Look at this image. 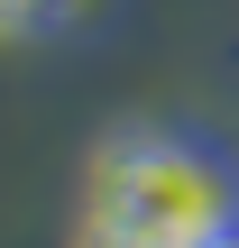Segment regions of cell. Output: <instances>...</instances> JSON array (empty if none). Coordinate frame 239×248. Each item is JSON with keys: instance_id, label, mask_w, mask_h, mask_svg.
Here are the masks:
<instances>
[{"instance_id": "obj_1", "label": "cell", "mask_w": 239, "mask_h": 248, "mask_svg": "<svg viewBox=\"0 0 239 248\" xmlns=\"http://www.w3.org/2000/svg\"><path fill=\"white\" fill-rule=\"evenodd\" d=\"M239 221V147L212 129H111L92 147L83 184V230L101 239H147V248H203L212 230Z\"/></svg>"}, {"instance_id": "obj_2", "label": "cell", "mask_w": 239, "mask_h": 248, "mask_svg": "<svg viewBox=\"0 0 239 248\" xmlns=\"http://www.w3.org/2000/svg\"><path fill=\"white\" fill-rule=\"evenodd\" d=\"M83 9H92V0H0V18H9V37H18V46H37V37H64Z\"/></svg>"}, {"instance_id": "obj_3", "label": "cell", "mask_w": 239, "mask_h": 248, "mask_svg": "<svg viewBox=\"0 0 239 248\" xmlns=\"http://www.w3.org/2000/svg\"><path fill=\"white\" fill-rule=\"evenodd\" d=\"M83 248H147V239H101V230H83Z\"/></svg>"}, {"instance_id": "obj_4", "label": "cell", "mask_w": 239, "mask_h": 248, "mask_svg": "<svg viewBox=\"0 0 239 248\" xmlns=\"http://www.w3.org/2000/svg\"><path fill=\"white\" fill-rule=\"evenodd\" d=\"M203 248H239V221H230V230H212V239H203Z\"/></svg>"}]
</instances>
